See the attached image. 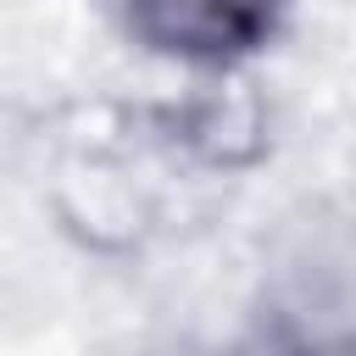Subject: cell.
<instances>
[{
	"label": "cell",
	"mask_w": 356,
	"mask_h": 356,
	"mask_svg": "<svg viewBox=\"0 0 356 356\" xmlns=\"http://www.w3.org/2000/svg\"><path fill=\"white\" fill-rule=\"evenodd\" d=\"M134 22L145 39L189 56H228L250 50L267 22L273 0H134Z\"/></svg>",
	"instance_id": "1"
}]
</instances>
